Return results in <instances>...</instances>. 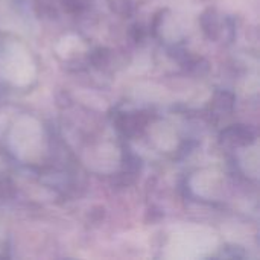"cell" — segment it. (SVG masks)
<instances>
[{
  "label": "cell",
  "instance_id": "6da1fadb",
  "mask_svg": "<svg viewBox=\"0 0 260 260\" xmlns=\"http://www.w3.org/2000/svg\"><path fill=\"white\" fill-rule=\"evenodd\" d=\"M253 137H254L253 133L247 126H242V125L233 126L222 134V139H225L227 142L236 143V145H247V143L253 142Z\"/></svg>",
  "mask_w": 260,
  "mask_h": 260
}]
</instances>
